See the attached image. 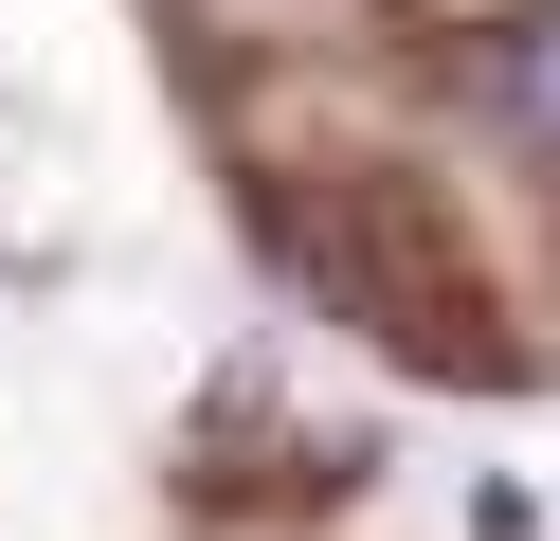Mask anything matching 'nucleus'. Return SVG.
I'll use <instances>...</instances> for the list:
<instances>
[{"label": "nucleus", "mask_w": 560, "mask_h": 541, "mask_svg": "<svg viewBox=\"0 0 560 541\" xmlns=\"http://www.w3.org/2000/svg\"><path fill=\"white\" fill-rule=\"evenodd\" d=\"M488 108H506V127H524V144L560 163V0H542L524 36H488Z\"/></svg>", "instance_id": "obj_1"}]
</instances>
